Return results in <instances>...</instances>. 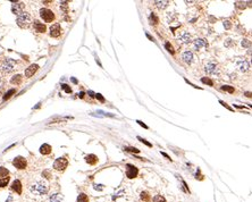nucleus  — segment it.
Returning a JSON list of instances; mask_svg holds the SVG:
<instances>
[{
	"mask_svg": "<svg viewBox=\"0 0 252 202\" xmlns=\"http://www.w3.org/2000/svg\"><path fill=\"white\" fill-rule=\"evenodd\" d=\"M48 191H49V186L44 181H36L35 183H33L30 186V192L34 197H43L48 193Z\"/></svg>",
	"mask_w": 252,
	"mask_h": 202,
	"instance_id": "nucleus-1",
	"label": "nucleus"
},
{
	"mask_svg": "<svg viewBox=\"0 0 252 202\" xmlns=\"http://www.w3.org/2000/svg\"><path fill=\"white\" fill-rule=\"evenodd\" d=\"M16 23L19 27H27L31 23V15L29 13H22L20 15L17 16V19H16Z\"/></svg>",
	"mask_w": 252,
	"mask_h": 202,
	"instance_id": "nucleus-2",
	"label": "nucleus"
},
{
	"mask_svg": "<svg viewBox=\"0 0 252 202\" xmlns=\"http://www.w3.org/2000/svg\"><path fill=\"white\" fill-rule=\"evenodd\" d=\"M40 17L43 19L46 23H51L54 20V14L52 10L48 9V8H41L40 9Z\"/></svg>",
	"mask_w": 252,
	"mask_h": 202,
	"instance_id": "nucleus-3",
	"label": "nucleus"
},
{
	"mask_svg": "<svg viewBox=\"0 0 252 202\" xmlns=\"http://www.w3.org/2000/svg\"><path fill=\"white\" fill-rule=\"evenodd\" d=\"M15 65H16V61H15L14 59L8 58V59H6V60L2 63L0 69H1V72H3V73H6V74L12 73V72L14 71V68H15Z\"/></svg>",
	"mask_w": 252,
	"mask_h": 202,
	"instance_id": "nucleus-4",
	"label": "nucleus"
},
{
	"mask_svg": "<svg viewBox=\"0 0 252 202\" xmlns=\"http://www.w3.org/2000/svg\"><path fill=\"white\" fill-rule=\"evenodd\" d=\"M68 166V160L65 157H60L58 159H56L54 163V168L57 171H64Z\"/></svg>",
	"mask_w": 252,
	"mask_h": 202,
	"instance_id": "nucleus-5",
	"label": "nucleus"
},
{
	"mask_svg": "<svg viewBox=\"0 0 252 202\" xmlns=\"http://www.w3.org/2000/svg\"><path fill=\"white\" fill-rule=\"evenodd\" d=\"M13 165H14L15 168H17V169H25L26 166H27V161H26V159H25L24 157L17 156V157L13 160Z\"/></svg>",
	"mask_w": 252,
	"mask_h": 202,
	"instance_id": "nucleus-6",
	"label": "nucleus"
},
{
	"mask_svg": "<svg viewBox=\"0 0 252 202\" xmlns=\"http://www.w3.org/2000/svg\"><path fill=\"white\" fill-rule=\"evenodd\" d=\"M61 33H63V30H61L60 24H58V23L52 24L50 26V29H49V34H50V37H59L61 35Z\"/></svg>",
	"mask_w": 252,
	"mask_h": 202,
	"instance_id": "nucleus-7",
	"label": "nucleus"
},
{
	"mask_svg": "<svg viewBox=\"0 0 252 202\" xmlns=\"http://www.w3.org/2000/svg\"><path fill=\"white\" fill-rule=\"evenodd\" d=\"M138 174H139V169L135 166L131 165V164L126 165V176H127V178L133 180L138 176Z\"/></svg>",
	"mask_w": 252,
	"mask_h": 202,
	"instance_id": "nucleus-8",
	"label": "nucleus"
},
{
	"mask_svg": "<svg viewBox=\"0 0 252 202\" xmlns=\"http://www.w3.org/2000/svg\"><path fill=\"white\" fill-rule=\"evenodd\" d=\"M204 72L208 74V75H218L219 69H218V66H217L215 63H209V64L206 65Z\"/></svg>",
	"mask_w": 252,
	"mask_h": 202,
	"instance_id": "nucleus-9",
	"label": "nucleus"
},
{
	"mask_svg": "<svg viewBox=\"0 0 252 202\" xmlns=\"http://www.w3.org/2000/svg\"><path fill=\"white\" fill-rule=\"evenodd\" d=\"M24 7H25V5L23 2H13L12 3V12H13V14H15V15L18 16L22 13H24L23 12Z\"/></svg>",
	"mask_w": 252,
	"mask_h": 202,
	"instance_id": "nucleus-10",
	"label": "nucleus"
},
{
	"mask_svg": "<svg viewBox=\"0 0 252 202\" xmlns=\"http://www.w3.org/2000/svg\"><path fill=\"white\" fill-rule=\"evenodd\" d=\"M208 47V43H207V41L206 40H203V39H195L194 41H193V48H194V50H200V49H202V48H207Z\"/></svg>",
	"mask_w": 252,
	"mask_h": 202,
	"instance_id": "nucleus-11",
	"label": "nucleus"
},
{
	"mask_svg": "<svg viewBox=\"0 0 252 202\" xmlns=\"http://www.w3.org/2000/svg\"><path fill=\"white\" fill-rule=\"evenodd\" d=\"M37 69H39V65H36V64L30 65V66L26 68V71H25V76L29 77V78L32 77V76L37 72Z\"/></svg>",
	"mask_w": 252,
	"mask_h": 202,
	"instance_id": "nucleus-12",
	"label": "nucleus"
},
{
	"mask_svg": "<svg viewBox=\"0 0 252 202\" xmlns=\"http://www.w3.org/2000/svg\"><path fill=\"white\" fill-rule=\"evenodd\" d=\"M33 29L35 30V32H37V33H44V32L47 31V26H46L43 23L39 22V20H34V23H33Z\"/></svg>",
	"mask_w": 252,
	"mask_h": 202,
	"instance_id": "nucleus-13",
	"label": "nucleus"
},
{
	"mask_svg": "<svg viewBox=\"0 0 252 202\" xmlns=\"http://www.w3.org/2000/svg\"><path fill=\"white\" fill-rule=\"evenodd\" d=\"M12 191H14L15 193H17V194H22V191H23V187H22V183H20V181L19 180H15L13 184H12Z\"/></svg>",
	"mask_w": 252,
	"mask_h": 202,
	"instance_id": "nucleus-14",
	"label": "nucleus"
},
{
	"mask_svg": "<svg viewBox=\"0 0 252 202\" xmlns=\"http://www.w3.org/2000/svg\"><path fill=\"white\" fill-rule=\"evenodd\" d=\"M237 67L242 73H245V72L249 71V63L244 59H241V60L237 61Z\"/></svg>",
	"mask_w": 252,
	"mask_h": 202,
	"instance_id": "nucleus-15",
	"label": "nucleus"
},
{
	"mask_svg": "<svg viewBox=\"0 0 252 202\" xmlns=\"http://www.w3.org/2000/svg\"><path fill=\"white\" fill-rule=\"evenodd\" d=\"M51 152H52V148H51L50 144H48V143H44V144H42V146L40 147V153L43 154V156L50 154Z\"/></svg>",
	"mask_w": 252,
	"mask_h": 202,
	"instance_id": "nucleus-16",
	"label": "nucleus"
},
{
	"mask_svg": "<svg viewBox=\"0 0 252 202\" xmlns=\"http://www.w3.org/2000/svg\"><path fill=\"white\" fill-rule=\"evenodd\" d=\"M85 161H86L89 165L93 166V165H97V164H98L99 159H98V157H97L95 154L91 153V154H88V156L85 157Z\"/></svg>",
	"mask_w": 252,
	"mask_h": 202,
	"instance_id": "nucleus-17",
	"label": "nucleus"
},
{
	"mask_svg": "<svg viewBox=\"0 0 252 202\" xmlns=\"http://www.w3.org/2000/svg\"><path fill=\"white\" fill-rule=\"evenodd\" d=\"M182 59L186 63V64H191L193 61V54L191 51H185L182 54Z\"/></svg>",
	"mask_w": 252,
	"mask_h": 202,
	"instance_id": "nucleus-18",
	"label": "nucleus"
},
{
	"mask_svg": "<svg viewBox=\"0 0 252 202\" xmlns=\"http://www.w3.org/2000/svg\"><path fill=\"white\" fill-rule=\"evenodd\" d=\"M178 40H180L182 43H185V44H187V43H190L191 42V35L187 33V32H184L180 37H178Z\"/></svg>",
	"mask_w": 252,
	"mask_h": 202,
	"instance_id": "nucleus-19",
	"label": "nucleus"
},
{
	"mask_svg": "<svg viewBox=\"0 0 252 202\" xmlns=\"http://www.w3.org/2000/svg\"><path fill=\"white\" fill-rule=\"evenodd\" d=\"M61 201H63V195L60 193H54L49 198V202H61Z\"/></svg>",
	"mask_w": 252,
	"mask_h": 202,
	"instance_id": "nucleus-20",
	"label": "nucleus"
},
{
	"mask_svg": "<svg viewBox=\"0 0 252 202\" xmlns=\"http://www.w3.org/2000/svg\"><path fill=\"white\" fill-rule=\"evenodd\" d=\"M10 83L14 84V85H19V84L22 83V75H20V74H17V75H15L14 77H12Z\"/></svg>",
	"mask_w": 252,
	"mask_h": 202,
	"instance_id": "nucleus-21",
	"label": "nucleus"
},
{
	"mask_svg": "<svg viewBox=\"0 0 252 202\" xmlns=\"http://www.w3.org/2000/svg\"><path fill=\"white\" fill-rule=\"evenodd\" d=\"M76 202H90V200H89L88 194H85V193H80L78 197H77Z\"/></svg>",
	"mask_w": 252,
	"mask_h": 202,
	"instance_id": "nucleus-22",
	"label": "nucleus"
},
{
	"mask_svg": "<svg viewBox=\"0 0 252 202\" xmlns=\"http://www.w3.org/2000/svg\"><path fill=\"white\" fill-rule=\"evenodd\" d=\"M149 22H150L151 25H156V24H158L159 19H158L157 15H156L155 13H151V14H150V16H149Z\"/></svg>",
	"mask_w": 252,
	"mask_h": 202,
	"instance_id": "nucleus-23",
	"label": "nucleus"
},
{
	"mask_svg": "<svg viewBox=\"0 0 252 202\" xmlns=\"http://www.w3.org/2000/svg\"><path fill=\"white\" fill-rule=\"evenodd\" d=\"M124 195H125V191H124V190H121V191H118L117 193H115V194H114V197L111 198V200H112L114 202H116V201H117V199H119V198H123Z\"/></svg>",
	"mask_w": 252,
	"mask_h": 202,
	"instance_id": "nucleus-24",
	"label": "nucleus"
},
{
	"mask_svg": "<svg viewBox=\"0 0 252 202\" xmlns=\"http://www.w3.org/2000/svg\"><path fill=\"white\" fill-rule=\"evenodd\" d=\"M140 198H141V200L144 202L150 201V194H149V192H146V191H142V192H141Z\"/></svg>",
	"mask_w": 252,
	"mask_h": 202,
	"instance_id": "nucleus-25",
	"label": "nucleus"
},
{
	"mask_svg": "<svg viewBox=\"0 0 252 202\" xmlns=\"http://www.w3.org/2000/svg\"><path fill=\"white\" fill-rule=\"evenodd\" d=\"M169 1H155V5L159 8V9H165L168 6Z\"/></svg>",
	"mask_w": 252,
	"mask_h": 202,
	"instance_id": "nucleus-26",
	"label": "nucleus"
},
{
	"mask_svg": "<svg viewBox=\"0 0 252 202\" xmlns=\"http://www.w3.org/2000/svg\"><path fill=\"white\" fill-rule=\"evenodd\" d=\"M9 176L7 177H0V187H6L9 183Z\"/></svg>",
	"mask_w": 252,
	"mask_h": 202,
	"instance_id": "nucleus-27",
	"label": "nucleus"
},
{
	"mask_svg": "<svg viewBox=\"0 0 252 202\" xmlns=\"http://www.w3.org/2000/svg\"><path fill=\"white\" fill-rule=\"evenodd\" d=\"M9 176V170L5 167H0V177H7Z\"/></svg>",
	"mask_w": 252,
	"mask_h": 202,
	"instance_id": "nucleus-28",
	"label": "nucleus"
},
{
	"mask_svg": "<svg viewBox=\"0 0 252 202\" xmlns=\"http://www.w3.org/2000/svg\"><path fill=\"white\" fill-rule=\"evenodd\" d=\"M165 48H166V49L168 50V52H170L172 55H174V54H175V50H174V47H173V46L170 44V42H168V41H167V42L165 43Z\"/></svg>",
	"mask_w": 252,
	"mask_h": 202,
	"instance_id": "nucleus-29",
	"label": "nucleus"
},
{
	"mask_svg": "<svg viewBox=\"0 0 252 202\" xmlns=\"http://www.w3.org/2000/svg\"><path fill=\"white\" fill-rule=\"evenodd\" d=\"M201 82H202L203 84H208L209 86H214V82H212V80H210L209 77H202V78H201Z\"/></svg>",
	"mask_w": 252,
	"mask_h": 202,
	"instance_id": "nucleus-30",
	"label": "nucleus"
},
{
	"mask_svg": "<svg viewBox=\"0 0 252 202\" xmlns=\"http://www.w3.org/2000/svg\"><path fill=\"white\" fill-rule=\"evenodd\" d=\"M221 90L228 92V93H234L235 91L234 86H230V85H223V86H221Z\"/></svg>",
	"mask_w": 252,
	"mask_h": 202,
	"instance_id": "nucleus-31",
	"label": "nucleus"
},
{
	"mask_svg": "<svg viewBox=\"0 0 252 202\" xmlns=\"http://www.w3.org/2000/svg\"><path fill=\"white\" fill-rule=\"evenodd\" d=\"M152 202H167L166 201V199L162 197V195H155L153 197V199H152Z\"/></svg>",
	"mask_w": 252,
	"mask_h": 202,
	"instance_id": "nucleus-32",
	"label": "nucleus"
},
{
	"mask_svg": "<svg viewBox=\"0 0 252 202\" xmlns=\"http://www.w3.org/2000/svg\"><path fill=\"white\" fill-rule=\"evenodd\" d=\"M241 44H242V47H244V48H250L252 46V42L249 41L248 39H243L242 42H241Z\"/></svg>",
	"mask_w": 252,
	"mask_h": 202,
	"instance_id": "nucleus-33",
	"label": "nucleus"
},
{
	"mask_svg": "<svg viewBox=\"0 0 252 202\" xmlns=\"http://www.w3.org/2000/svg\"><path fill=\"white\" fill-rule=\"evenodd\" d=\"M15 92H16V90L15 89H12V90H9V91L7 92L6 94H5V97H3V100H8L13 94H15Z\"/></svg>",
	"mask_w": 252,
	"mask_h": 202,
	"instance_id": "nucleus-34",
	"label": "nucleus"
},
{
	"mask_svg": "<svg viewBox=\"0 0 252 202\" xmlns=\"http://www.w3.org/2000/svg\"><path fill=\"white\" fill-rule=\"evenodd\" d=\"M42 177H44V178H47V180H51V173L49 171V170H43L42 171Z\"/></svg>",
	"mask_w": 252,
	"mask_h": 202,
	"instance_id": "nucleus-35",
	"label": "nucleus"
},
{
	"mask_svg": "<svg viewBox=\"0 0 252 202\" xmlns=\"http://www.w3.org/2000/svg\"><path fill=\"white\" fill-rule=\"evenodd\" d=\"M93 188H94L95 191L101 192V191L105 188V185H102V184H93Z\"/></svg>",
	"mask_w": 252,
	"mask_h": 202,
	"instance_id": "nucleus-36",
	"label": "nucleus"
},
{
	"mask_svg": "<svg viewBox=\"0 0 252 202\" xmlns=\"http://www.w3.org/2000/svg\"><path fill=\"white\" fill-rule=\"evenodd\" d=\"M125 151H128V152H133V153H139V152H140V150H139V149H136V148H134V147H127V148H125Z\"/></svg>",
	"mask_w": 252,
	"mask_h": 202,
	"instance_id": "nucleus-37",
	"label": "nucleus"
},
{
	"mask_svg": "<svg viewBox=\"0 0 252 202\" xmlns=\"http://www.w3.org/2000/svg\"><path fill=\"white\" fill-rule=\"evenodd\" d=\"M138 140H139V141H141V142H142L143 144H145V146H148V147H149V148H151V147H152V144H151L150 142H148L146 140H144L143 137H141V136H138Z\"/></svg>",
	"mask_w": 252,
	"mask_h": 202,
	"instance_id": "nucleus-38",
	"label": "nucleus"
},
{
	"mask_svg": "<svg viewBox=\"0 0 252 202\" xmlns=\"http://www.w3.org/2000/svg\"><path fill=\"white\" fill-rule=\"evenodd\" d=\"M219 103H220V105H221L223 107L227 108V109H228L230 111H233V108H231V107H230V106H228V105H227V103H226L225 101H223V100H219Z\"/></svg>",
	"mask_w": 252,
	"mask_h": 202,
	"instance_id": "nucleus-39",
	"label": "nucleus"
},
{
	"mask_svg": "<svg viewBox=\"0 0 252 202\" xmlns=\"http://www.w3.org/2000/svg\"><path fill=\"white\" fill-rule=\"evenodd\" d=\"M61 88H63V90H64V91H66L67 93H72V89H71V88H69L67 84H63V85H61Z\"/></svg>",
	"mask_w": 252,
	"mask_h": 202,
	"instance_id": "nucleus-40",
	"label": "nucleus"
},
{
	"mask_svg": "<svg viewBox=\"0 0 252 202\" xmlns=\"http://www.w3.org/2000/svg\"><path fill=\"white\" fill-rule=\"evenodd\" d=\"M224 27H225L226 30H230V29L232 27V23H231L230 20H225V22H224Z\"/></svg>",
	"mask_w": 252,
	"mask_h": 202,
	"instance_id": "nucleus-41",
	"label": "nucleus"
},
{
	"mask_svg": "<svg viewBox=\"0 0 252 202\" xmlns=\"http://www.w3.org/2000/svg\"><path fill=\"white\" fill-rule=\"evenodd\" d=\"M182 184H183V187H184V191L186 192V193H190V188H189V186H187V184L185 181H182Z\"/></svg>",
	"mask_w": 252,
	"mask_h": 202,
	"instance_id": "nucleus-42",
	"label": "nucleus"
},
{
	"mask_svg": "<svg viewBox=\"0 0 252 202\" xmlns=\"http://www.w3.org/2000/svg\"><path fill=\"white\" fill-rule=\"evenodd\" d=\"M235 6H236V8H240V9H242V8H245V6H244V2H235Z\"/></svg>",
	"mask_w": 252,
	"mask_h": 202,
	"instance_id": "nucleus-43",
	"label": "nucleus"
},
{
	"mask_svg": "<svg viewBox=\"0 0 252 202\" xmlns=\"http://www.w3.org/2000/svg\"><path fill=\"white\" fill-rule=\"evenodd\" d=\"M95 98H97V99H98L100 102H105V98H104V97H102L100 93H97V94H95Z\"/></svg>",
	"mask_w": 252,
	"mask_h": 202,
	"instance_id": "nucleus-44",
	"label": "nucleus"
},
{
	"mask_svg": "<svg viewBox=\"0 0 252 202\" xmlns=\"http://www.w3.org/2000/svg\"><path fill=\"white\" fill-rule=\"evenodd\" d=\"M195 176H197V177H195L197 180H203V176L201 175V170H200L199 168H198V170H197V175H195Z\"/></svg>",
	"mask_w": 252,
	"mask_h": 202,
	"instance_id": "nucleus-45",
	"label": "nucleus"
},
{
	"mask_svg": "<svg viewBox=\"0 0 252 202\" xmlns=\"http://www.w3.org/2000/svg\"><path fill=\"white\" fill-rule=\"evenodd\" d=\"M136 123H138V124H139L140 126H142L143 129H149V127H148V125H145V124H144L143 122H141V120H136Z\"/></svg>",
	"mask_w": 252,
	"mask_h": 202,
	"instance_id": "nucleus-46",
	"label": "nucleus"
},
{
	"mask_svg": "<svg viewBox=\"0 0 252 202\" xmlns=\"http://www.w3.org/2000/svg\"><path fill=\"white\" fill-rule=\"evenodd\" d=\"M88 94L90 95L91 98H95V93H94V92H92L91 90H89V91H88Z\"/></svg>",
	"mask_w": 252,
	"mask_h": 202,
	"instance_id": "nucleus-47",
	"label": "nucleus"
},
{
	"mask_svg": "<svg viewBox=\"0 0 252 202\" xmlns=\"http://www.w3.org/2000/svg\"><path fill=\"white\" fill-rule=\"evenodd\" d=\"M161 154H162V156H163V157H165V158H167L168 160H170V161H172V159H170V157H169V156H168L167 153H165V152H161Z\"/></svg>",
	"mask_w": 252,
	"mask_h": 202,
	"instance_id": "nucleus-48",
	"label": "nucleus"
},
{
	"mask_svg": "<svg viewBox=\"0 0 252 202\" xmlns=\"http://www.w3.org/2000/svg\"><path fill=\"white\" fill-rule=\"evenodd\" d=\"M244 94H245V97H248V98H252L251 92H244Z\"/></svg>",
	"mask_w": 252,
	"mask_h": 202,
	"instance_id": "nucleus-49",
	"label": "nucleus"
},
{
	"mask_svg": "<svg viewBox=\"0 0 252 202\" xmlns=\"http://www.w3.org/2000/svg\"><path fill=\"white\" fill-rule=\"evenodd\" d=\"M234 107H236V108H240V109H247V107H245V106H237V105H234Z\"/></svg>",
	"mask_w": 252,
	"mask_h": 202,
	"instance_id": "nucleus-50",
	"label": "nucleus"
},
{
	"mask_svg": "<svg viewBox=\"0 0 252 202\" xmlns=\"http://www.w3.org/2000/svg\"><path fill=\"white\" fill-rule=\"evenodd\" d=\"M85 95V92H80V98H83Z\"/></svg>",
	"mask_w": 252,
	"mask_h": 202,
	"instance_id": "nucleus-51",
	"label": "nucleus"
},
{
	"mask_svg": "<svg viewBox=\"0 0 252 202\" xmlns=\"http://www.w3.org/2000/svg\"><path fill=\"white\" fill-rule=\"evenodd\" d=\"M146 37H149V39H150V40H151V41H155V39H153V37H151V35H150V34H148V33H146Z\"/></svg>",
	"mask_w": 252,
	"mask_h": 202,
	"instance_id": "nucleus-52",
	"label": "nucleus"
},
{
	"mask_svg": "<svg viewBox=\"0 0 252 202\" xmlns=\"http://www.w3.org/2000/svg\"><path fill=\"white\" fill-rule=\"evenodd\" d=\"M72 82L76 84V83H77V80H76V78H74V77H72Z\"/></svg>",
	"mask_w": 252,
	"mask_h": 202,
	"instance_id": "nucleus-53",
	"label": "nucleus"
},
{
	"mask_svg": "<svg viewBox=\"0 0 252 202\" xmlns=\"http://www.w3.org/2000/svg\"><path fill=\"white\" fill-rule=\"evenodd\" d=\"M248 54H249V55H251V54H252V47H250V48H249V51H248Z\"/></svg>",
	"mask_w": 252,
	"mask_h": 202,
	"instance_id": "nucleus-54",
	"label": "nucleus"
},
{
	"mask_svg": "<svg viewBox=\"0 0 252 202\" xmlns=\"http://www.w3.org/2000/svg\"><path fill=\"white\" fill-rule=\"evenodd\" d=\"M12 201H13V198H12V197H9V198H8V200H7L6 202H12Z\"/></svg>",
	"mask_w": 252,
	"mask_h": 202,
	"instance_id": "nucleus-55",
	"label": "nucleus"
}]
</instances>
